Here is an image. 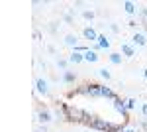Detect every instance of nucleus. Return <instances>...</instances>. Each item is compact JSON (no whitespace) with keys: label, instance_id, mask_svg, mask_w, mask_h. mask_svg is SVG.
<instances>
[{"label":"nucleus","instance_id":"23","mask_svg":"<svg viewBox=\"0 0 147 132\" xmlns=\"http://www.w3.org/2000/svg\"><path fill=\"white\" fill-rule=\"evenodd\" d=\"M35 132H47V124H39V126L35 128Z\"/></svg>","mask_w":147,"mask_h":132},{"label":"nucleus","instance_id":"26","mask_svg":"<svg viewBox=\"0 0 147 132\" xmlns=\"http://www.w3.org/2000/svg\"><path fill=\"white\" fill-rule=\"evenodd\" d=\"M110 30H112L114 34H118V32H120V28H118V26H116V24H110Z\"/></svg>","mask_w":147,"mask_h":132},{"label":"nucleus","instance_id":"27","mask_svg":"<svg viewBox=\"0 0 147 132\" xmlns=\"http://www.w3.org/2000/svg\"><path fill=\"white\" fill-rule=\"evenodd\" d=\"M47 51H49V53H57V49H55V45H49V47H47Z\"/></svg>","mask_w":147,"mask_h":132},{"label":"nucleus","instance_id":"14","mask_svg":"<svg viewBox=\"0 0 147 132\" xmlns=\"http://www.w3.org/2000/svg\"><path fill=\"white\" fill-rule=\"evenodd\" d=\"M122 6H124V10L127 12L129 16H134L136 12H139V8H136V4H134V2H129V0H125V2L122 4Z\"/></svg>","mask_w":147,"mask_h":132},{"label":"nucleus","instance_id":"15","mask_svg":"<svg viewBox=\"0 0 147 132\" xmlns=\"http://www.w3.org/2000/svg\"><path fill=\"white\" fill-rule=\"evenodd\" d=\"M100 59V55L96 53V51H92V49H88L86 53H84V61H88V63H96Z\"/></svg>","mask_w":147,"mask_h":132},{"label":"nucleus","instance_id":"21","mask_svg":"<svg viewBox=\"0 0 147 132\" xmlns=\"http://www.w3.org/2000/svg\"><path fill=\"white\" fill-rule=\"evenodd\" d=\"M125 107H127V110H134L136 109V99H125Z\"/></svg>","mask_w":147,"mask_h":132},{"label":"nucleus","instance_id":"33","mask_svg":"<svg viewBox=\"0 0 147 132\" xmlns=\"http://www.w3.org/2000/svg\"><path fill=\"white\" fill-rule=\"evenodd\" d=\"M122 132H125V130H122Z\"/></svg>","mask_w":147,"mask_h":132},{"label":"nucleus","instance_id":"22","mask_svg":"<svg viewBox=\"0 0 147 132\" xmlns=\"http://www.w3.org/2000/svg\"><path fill=\"white\" fill-rule=\"evenodd\" d=\"M63 20H65V22H67V24H73V16H71V14H69V12H67V14L63 16Z\"/></svg>","mask_w":147,"mask_h":132},{"label":"nucleus","instance_id":"18","mask_svg":"<svg viewBox=\"0 0 147 132\" xmlns=\"http://www.w3.org/2000/svg\"><path fill=\"white\" fill-rule=\"evenodd\" d=\"M82 18H84L86 22H92V20L96 18V14H94V10H82Z\"/></svg>","mask_w":147,"mask_h":132},{"label":"nucleus","instance_id":"6","mask_svg":"<svg viewBox=\"0 0 147 132\" xmlns=\"http://www.w3.org/2000/svg\"><path fill=\"white\" fill-rule=\"evenodd\" d=\"M35 118H37V122L39 124H49V122L53 120V112H49V110H37L35 112Z\"/></svg>","mask_w":147,"mask_h":132},{"label":"nucleus","instance_id":"1","mask_svg":"<svg viewBox=\"0 0 147 132\" xmlns=\"http://www.w3.org/2000/svg\"><path fill=\"white\" fill-rule=\"evenodd\" d=\"M86 124L94 128V130H102V132H122V126L120 124H114V122H108L104 118H96V116H88Z\"/></svg>","mask_w":147,"mask_h":132},{"label":"nucleus","instance_id":"32","mask_svg":"<svg viewBox=\"0 0 147 132\" xmlns=\"http://www.w3.org/2000/svg\"><path fill=\"white\" fill-rule=\"evenodd\" d=\"M84 132H90V130H84Z\"/></svg>","mask_w":147,"mask_h":132},{"label":"nucleus","instance_id":"30","mask_svg":"<svg viewBox=\"0 0 147 132\" xmlns=\"http://www.w3.org/2000/svg\"><path fill=\"white\" fill-rule=\"evenodd\" d=\"M141 126H143V128H145V130H147V122H141Z\"/></svg>","mask_w":147,"mask_h":132},{"label":"nucleus","instance_id":"25","mask_svg":"<svg viewBox=\"0 0 147 132\" xmlns=\"http://www.w3.org/2000/svg\"><path fill=\"white\" fill-rule=\"evenodd\" d=\"M141 112H143V116L147 118V103H143V105H141Z\"/></svg>","mask_w":147,"mask_h":132},{"label":"nucleus","instance_id":"4","mask_svg":"<svg viewBox=\"0 0 147 132\" xmlns=\"http://www.w3.org/2000/svg\"><path fill=\"white\" fill-rule=\"evenodd\" d=\"M35 91H37L39 95L47 97V95H49V83H47V79H43V77L35 79Z\"/></svg>","mask_w":147,"mask_h":132},{"label":"nucleus","instance_id":"5","mask_svg":"<svg viewBox=\"0 0 147 132\" xmlns=\"http://www.w3.org/2000/svg\"><path fill=\"white\" fill-rule=\"evenodd\" d=\"M129 44L134 45V47H143V45H147V36L143 32H136L131 36V42Z\"/></svg>","mask_w":147,"mask_h":132},{"label":"nucleus","instance_id":"3","mask_svg":"<svg viewBox=\"0 0 147 132\" xmlns=\"http://www.w3.org/2000/svg\"><path fill=\"white\" fill-rule=\"evenodd\" d=\"M79 95H84V97H92V99H98L100 97V85L96 83H88V85H82V87L77 89Z\"/></svg>","mask_w":147,"mask_h":132},{"label":"nucleus","instance_id":"12","mask_svg":"<svg viewBox=\"0 0 147 132\" xmlns=\"http://www.w3.org/2000/svg\"><path fill=\"white\" fill-rule=\"evenodd\" d=\"M69 63H73V65H79V63H82L84 61V53H79V51H73V53L67 57Z\"/></svg>","mask_w":147,"mask_h":132},{"label":"nucleus","instance_id":"31","mask_svg":"<svg viewBox=\"0 0 147 132\" xmlns=\"http://www.w3.org/2000/svg\"><path fill=\"white\" fill-rule=\"evenodd\" d=\"M125 132H136V130H134V128H129V130H125Z\"/></svg>","mask_w":147,"mask_h":132},{"label":"nucleus","instance_id":"8","mask_svg":"<svg viewBox=\"0 0 147 132\" xmlns=\"http://www.w3.org/2000/svg\"><path fill=\"white\" fill-rule=\"evenodd\" d=\"M114 109H116V112L118 114H122V116H127V107H125V101H122L120 97L118 99H114Z\"/></svg>","mask_w":147,"mask_h":132},{"label":"nucleus","instance_id":"16","mask_svg":"<svg viewBox=\"0 0 147 132\" xmlns=\"http://www.w3.org/2000/svg\"><path fill=\"white\" fill-rule=\"evenodd\" d=\"M75 79H77V75L73 73V71H63V83H67V85H71V83H75Z\"/></svg>","mask_w":147,"mask_h":132},{"label":"nucleus","instance_id":"24","mask_svg":"<svg viewBox=\"0 0 147 132\" xmlns=\"http://www.w3.org/2000/svg\"><path fill=\"white\" fill-rule=\"evenodd\" d=\"M127 26H129V28H136V26H137L136 18H129V20H127Z\"/></svg>","mask_w":147,"mask_h":132},{"label":"nucleus","instance_id":"29","mask_svg":"<svg viewBox=\"0 0 147 132\" xmlns=\"http://www.w3.org/2000/svg\"><path fill=\"white\" fill-rule=\"evenodd\" d=\"M143 79H145V81H147V67H145V69H143Z\"/></svg>","mask_w":147,"mask_h":132},{"label":"nucleus","instance_id":"7","mask_svg":"<svg viewBox=\"0 0 147 132\" xmlns=\"http://www.w3.org/2000/svg\"><path fill=\"white\" fill-rule=\"evenodd\" d=\"M82 36H84V40H88V42H92V44H96V42H98V36H100V34L96 32V30H94L92 26H86V28L82 30Z\"/></svg>","mask_w":147,"mask_h":132},{"label":"nucleus","instance_id":"10","mask_svg":"<svg viewBox=\"0 0 147 132\" xmlns=\"http://www.w3.org/2000/svg\"><path fill=\"white\" fill-rule=\"evenodd\" d=\"M63 42H65L67 47H73V49H77V47H79V40H77V36H75V34H67Z\"/></svg>","mask_w":147,"mask_h":132},{"label":"nucleus","instance_id":"2","mask_svg":"<svg viewBox=\"0 0 147 132\" xmlns=\"http://www.w3.org/2000/svg\"><path fill=\"white\" fill-rule=\"evenodd\" d=\"M65 114H67V120H73V122H86L88 120V114L82 109H77L73 105H65Z\"/></svg>","mask_w":147,"mask_h":132},{"label":"nucleus","instance_id":"19","mask_svg":"<svg viewBox=\"0 0 147 132\" xmlns=\"http://www.w3.org/2000/svg\"><path fill=\"white\" fill-rule=\"evenodd\" d=\"M98 75H100L102 79H106V81H110V79H112V73H110V71H108L106 67H102V69H98Z\"/></svg>","mask_w":147,"mask_h":132},{"label":"nucleus","instance_id":"11","mask_svg":"<svg viewBox=\"0 0 147 132\" xmlns=\"http://www.w3.org/2000/svg\"><path fill=\"white\" fill-rule=\"evenodd\" d=\"M122 55H124V57H134V55H136V47L131 44H127V42H124V44H122Z\"/></svg>","mask_w":147,"mask_h":132},{"label":"nucleus","instance_id":"17","mask_svg":"<svg viewBox=\"0 0 147 132\" xmlns=\"http://www.w3.org/2000/svg\"><path fill=\"white\" fill-rule=\"evenodd\" d=\"M96 44L100 45L102 49H110V40H108L104 34H100V36H98V42H96Z\"/></svg>","mask_w":147,"mask_h":132},{"label":"nucleus","instance_id":"28","mask_svg":"<svg viewBox=\"0 0 147 132\" xmlns=\"http://www.w3.org/2000/svg\"><path fill=\"white\" fill-rule=\"evenodd\" d=\"M34 38H35V40H41V32H37V30H35V32H34Z\"/></svg>","mask_w":147,"mask_h":132},{"label":"nucleus","instance_id":"9","mask_svg":"<svg viewBox=\"0 0 147 132\" xmlns=\"http://www.w3.org/2000/svg\"><path fill=\"white\" fill-rule=\"evenodd\" d=\"M100 97L102 99H110V101L118 99V95H116L110 87H106V85H100Z\"/></svg>","mask_w":147,"mask_h":132},{"label":"nucleus","instance_id":"13","mask_svg":"<svg viewBox=\"0 0 147 132\" xmlns=\"http://www.w3.org/2000/svg\"><path fill=\"white\" fill-rule=\"evenodd\" d=\"M108 59H110V63H112V65H122V61H124V55L118 53V51H112V53L108 55Z\"/></svg>","mask_w":147,"mask_h":132},{"label":"nucleus","instance_id":"20","mask_svg":"<svg viewBox=\"0 0 147 132\" xmlns=\"http://www.w3.org/2000/svg\"><path fill=\"white\" fill-rule=\"evenodd\" d=\"M67 65H69V59H63V57L57 59V67H61L63 71H67Z\"/></svg>","mask_w":147,"mask_h":132}]
</instances>
